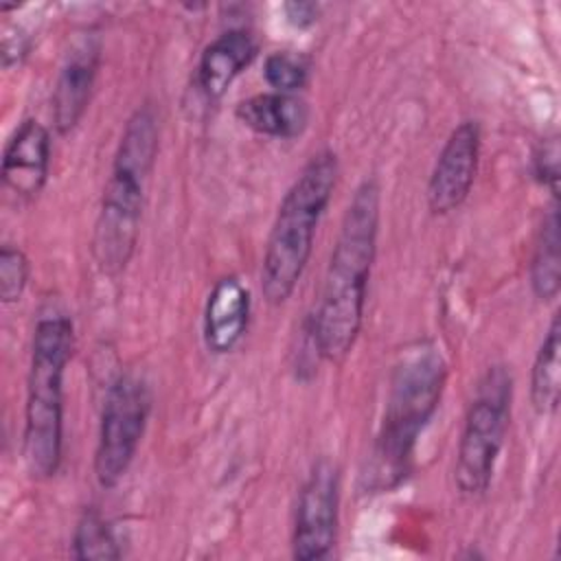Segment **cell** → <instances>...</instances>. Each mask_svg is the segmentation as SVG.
Instances as JSON below:
<instances>
[{
	"label": "cell",
	"mask_w": 561,
	"mask_h": 561,
	"mask_svg": "<svg viewBox=\"0 0 561 561\" xmlns=\"http://www.w3.org/2000/svg\"><path fill=\"white\" fill-rule=\"evenodd\" d=\"M511 373L504 366L489 368L469 403L456 451L454 482L465 497H480L491 486L511 421Z\"/></svg>",
	"instance_id": "obj_6"
},
{
	"label": "cell",
	"mask_w": 561,
	"mask_h": 561,
	"mask_svg": "<svg viewBox=\"0 0 561 561\" xmlns=\"http://www.w3.org/2000/svg\"><path fill=\"white\" fill-rule=\"evenodd\" d=\"M337 175V156L331 149H322L309 158L287 188L261 263V291L270 305H283L300 283L311 259L318 224L335 191Z\"/></svg>",
	"instance_id": "obj_4"
},
{
	"label": "cell",
	"mask_w": 561,
	"mask_h": 561,
	"mask_svg": "<svg viewBox=\"0 0 561 561\" xmlns=\"http://www.w3.org/2000/svg\"><path fill=\"white\" fill-rule=\"evenodd\" d=\"M379 186L364 180L342 217L329 259L316 313L309 318V340L318 357L342 364L362 331L370 270L377 256Z\"/></svg>",
	"instance_id": "obj_1"
},
{
	"label": "cell",
	"mask_w": 561,
	"mask_h": 561,
	"mask_svg": "<svg viewBox=\"0 0 561 561\" xmlns=\"http://www.w3.org/2000/svg\"><path fill=\"white\" fill-rule=\"evenodd\" d=\"M28 283V259L15 245H2L0 250V300L4 305L18 302Z\"/></svg>",
	"instance_id": "obj_19"
},
{
	"label": "cell",
	"mask_w": 561,
	"mask_h": 561,
	"mask_svg": "<svg viewBox=\"0 0 561 561\" xmlns=\"http://www.w3.org/2000/svg\"><path fill=\"white\" fill-rule=\"evenodd\" d=\"M559 204L552 199L541 228L537 232L533 259H530V287L533 294L548 302L557 298L561 285V254H559Z\"/></svg>",
	"instance_id": "obj_16"
},
{
	"label": "cell",
	"mask_w": 561,
	"mask_h": 561,
	"mask_svg": "<svg viewBox=\"0 0 561 561\" xmlns=\"http://www.w3.org/2000/svg\"><path fill=\"white\" fill-rule=\"evenodd\" d=\"M250 291L237 276L219 278L204 307V344L215 355L230 353L248 331Z\"/></svg>",
	"instance_id": "obj_12"
},
{
	"label": "cell",
	"mask_w": 561,
	"mask_h": 561,
	"mask_svg": "<svg viewBox=\"0 0 561 561\" xmlns=\"http://www.w3.org/2000/svg\"><path fill=\"white\" fill-rule=\"evenodd\" d=\"M480 145L476 121H462L449 131L427 182V206L434 215H447L469 197L480 164Z\"/></svg>",
	"instance_id": "obj_9"
},
{
	"label": "cell",
	"mask_w": 561,
	"mask_h": 561,
	"mask_svg": "<svg viewBox=\"0 0 561 561\" xmlns=\"http://www.w3.org/2000/svg\"><path fill=\"white\" fill-rule=\"evenodd\" d=\"M75 351L70 318L50 313L33 331L24 405V460L35 478L57 473L64 454V373Z\"/></svg>",
	"instance_id": "obj_5"
},
{
	"label": "cell",
	"mask_w": 561,
	"mask_h": 561,
	"mask_svg": "<svg viewBox=\"0 0 561 561\" xmlns=\"http://www.w3.org/2000/svg\"><path fill=\"white\" fill-rule=\"evenodd\" d=\"M561 392V322L559 313L539 344V351L530 370V401L539 414H554Z\"/></svg>",
	"instance_id": "obj_15"
},
{
	"label": "cell",
	"mask_w": 561,
	"mask_h": 561,
	"mask_svg": "<svg viewBox=\"0 0 561 561\" xmlns=\"http://www.w3.org/2000/svg\"><path fill=\"white\" fill-rule=\"evenodd\" d=\"M156 153V114L149 105H142L125 123L94 221L92 256L99 270L107 276L121 274L136 250L145 188Z\"/></svg>",
	"instance_id": "obj_3"
},
{
	"label": "cell",
	"mask_w": 561,
	"mask_h": 561,
	"mask_svg": "<svg viewBox=\"0 0 561 561\" xmlns=\"http://www.w3.org/2000/svg\"><path fill=\"white\" fill-rule=\"evenodd\" d=\"M123 554L114 528L96 508H85L72 535V557L81 561H107Z\"/></svg>",
	"instance_id": "obj_17"
},
{
	"label": "cell",
	"mask_w": 561,
	"mask_h": 561,
	"mask_svg": "<svg viewBox=\"0 0 561 561\" xmlns=\"http://www.w3.org/2000/svg\"><path fill=\"white\" fill-rule=\"evenodd\" d=\"M337 513L340 473L331 460L320 458L298 493L291 530L294 559L313 561L331 552L337 537Z\"/></svg>",
	"instance_id": "obj_8"
},
{
	"label": "cell",
	"mask_w": 561,
	"mask_h": 561,
	"mask_svg": "<svg viewBox=\"0 0 561 561\" xmlns=\"http://www.w3.org/2000/svg\"><path fill=\"white\" fill-rule=\"evenodd\" d=\"M151 410V394L142 379L121 375L105 394L99 440L94 451V476L103 489L116 486L129 471Z\"/></svg>",
	"instance_id": "obj_7"
},
{
	"label": "cell",
	"mask_w": 561,
	"mask_h": 561,
	"mask_svg": "<svg viewBox=\"0 0 561 561\" xmlns=\"http://www.w3.org/2000/svg\"><path fill=\"white\" fill-rule=\"evenodd\" d=\"M50 167V134L35 121L20 123L2 153V184L18 197H35L46 180Z\"/></svg>",
	"instance_id": "obj_11"
},
{
	"label": "cell",
	"mask_w": 561,
	"mask_h": 561,
	"mask_svg": "<svg viewBox=\"0 0 561 561\" xmlns=\"http://www.w3.org/2000/svg\"><path fill=\"white\" fill-rule=\"evenodd\" d=\"M101 66V37L81 33L68 48L55 88L53 125L59 134H70L83 118Z\"/></svg>",
	"instance_id": "obj_10"
},
{
	"label": "cell",
	"mask_w": 561,
	"mask_h": 561,
	"mask_svg": "<svg viewBox=\"0 0 561 561\" xmlns=\"http://www.w3.org/2000/svg\"><path fill=\"white\" fill-rule=\"evenodd\" d=\"M263 77L274 92L296 94L309 79V64L300 55L278 50L267 55Z\"/></svg>",
	"instance_id": "obj_18"
},
{
	"label": "cell",
	"mask_w": 561,
	"mask_h": 561,
	"mask_svg": "<svg viewBox=\"0 0 561 561\" xmlns=\"http://www.w3.org/2000/svg\"><path fill=\"white\" fill-rule=\"evenodd\" d=\"M254 57L256 42L250 33L241 28L221 33L202 50L197 64V88L210 101L221 99L232 81L252 64Z\"/></svg>",
	"instance_id": "obj_13"
},
{
	"label": "cell",
	"mask_w": 561,
	"mask_h": 561,
	"mask_svg": "<svg viewBox=\"0 0 561 561\" xmlns=\"http://www.w3.org/2000/svg\"><path fill=\"white\" fill-rule=\"evenodd\" d=\"M318 4L313 2H289L285 4V15L287 20L298 26V28H307L318 20Z\"/></svg>",
	"instance_id": "obj_21"
},
{
	"label": "cell",
	"mask_w": 561,
	"mask_h": 561,
	"mask_svg": "<svg viewBox=\"0 0 561 561\" xmlns=\"http://www.w3.org/2000/svg\"><path fill=\"white\" fill-rule=\"evenodd\" d=\"M533 175L541 186H546L557 202L559 195V142L557 136L546 138L533 153Z\"/></svg>",
	"instance_id": "obj_20"
},
{
	"label": "cell",
	"mask_w": 561,
	"mask_h": 561,
	"mask_svg": "<svg viewBox=\"0 0 561 561\" xmlns=\"http://www.w3.org/2000/svg\"><path fill=\"white\" fill-rule=\"evenodd\" d=\"M234 114L245 127L270 138H296L309 123V107L300 96L274 90L243 99Z\"/></svg>",
	"instance_id": "obj_14"
},
{
	"label": "cell",
	"mask_w": 561,
	"mask_h": 561,
	"mask_svg": "<svg viewBox=\"0 0 561 561\" xmlns=\"http://www.w3.org/2000/svg\"><path fill=\"white\" fill-rule=\"evenodd\" d=\"M445 379L447 364L432 344H416L399 359L368 460V489L390 491L405 480L419 436L438 408Z\"/></svg>",
	"instance_id": "obj_2"
}]
</instances>
